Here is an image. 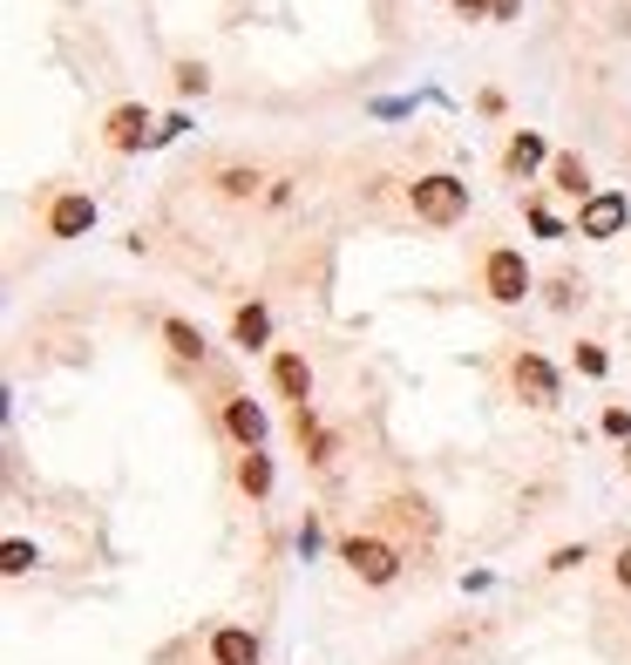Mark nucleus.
<instances>
[{"mask_svg": "<svg viewBox=\"0 0 631 665\" xmlns=\"http://www.w3.org/2000/svg\"><path fill=\"white\" fill-rule=\"evenodd\" d=\"M550 184H557L564 190V198H577V204H590V198H598V184H590V170H584V156H550Z\"/></svg>", "mask_w": 631, "mask_h": 665, "instance_id": "14", "label": "nucleus"}, {"mask_svg": "<svg viewBox=\"0 0 631 665\" xmlns=\"http://www.w3.org/2000/svg\"><path fill=\"white\" fill-rule=\"evenodd\" d=\"M605 435H611V442H631V408H618V401L605 408Z\"/></svg>", "mask_w": 631, "mask_h": 665, "instance_id": "25", "label": "nucleus"}, {"mask_svg": "<svg viewBox=\"0 0 631 665\" xmlns=\"http://www.w3.org/2000/svg\"><path fill=\"white\" fill-rule=\"evenodd\" d=\"M517 8L523 0H489V21H517Z\"/></svg>", "mask_w": 631, "mask_h": 665, "instance_id": "28", "label": "nucleus"}, {"mask_svg": "<svg viewBox=\"0 0 631 665\" xmlns=\"http://www.w3.org/2000/svg\"><path fill=\"white\" fill-rule=\"evenodd\" d=\"M455 8H462V14H489V0H455Z\"/></svg>", "mask_w": 631, "mask_h": 665, "instance_id": "29", "label": "nucleus"}, {"mask_svg": "<svg viewBox=\"0 0 631 665\" xmlns=\"http://www.w3.org/2000/svg\"><path fill=\"white\" fill-rule=\"evenodd\" d=\"M577 564H590V543H557V551L543 557V570H557V577H564V570H577Z\"/></svg>", "mask_w": 631, "mask_h": 665, "instance_id": "23", "label": "nucleus"}, {"mask_svg": "<svg viewBox=\"0 0 631 665\" xmlns=\"http://www.w3.org/2000/svg\"><path fill=\"white\" fill-rule=\"evenodd\" d=\"M380 523L387 530H414L421 543H435V530H442V517H435V502H428V496H387L380 502Z\"/></svg>", "mask_w": 631, "mask_h": 665, "instance_id": "8", "label": "nucleus"}, {"mask_svg": "<svg viewBox=\"0 0 631 665\" xmlns=\"http://www.w3.org/2000/svg\"><path fill=\"white\" fill-rule=\"evenodd\" d=\"M408 204H414L421 224H462L468 218V184L455 170H428V177L408 184Z\"/></svg>", "mask_w": 631, "mask_h": 665, "instance_id": "1", "label": "nucleus"}, {"mask_svg": "<svg viewBox=\"0 0 631 665\" xmlns=\"http://www.w3.org/2000/svg\"><path fill=\"white\" fill-rule=\"evenodd\" d=\"M231 340H239L245 354H265V346H272V312L258 299H245L239 312H231Z\"/></svg>", "mask_w": 631, "mask_h": 665, "instance_id": "13", "label": "nucleus"}, {"mask_svg": "<svg viewBox=\"0 0 631 665\" xmlns=\"http://www.w3.org/2000/svg\"><path fill=\"white\" fill-rule=\"evenodd\" d=\"M211 184H218V198H231V204H252L258 190H265V170H258V164H224Z\"/></svg>", "mask_w": 631, "mask_h": 665, "instance_id": "15", "label": "nucleus"}, {"mask_svg": "<svg viewBox=\"0 0 631 665\" xmlns=\"http://www.w3.org/2000/svg\"><path fill=\"white\" fill-rule=\"evenodd\" d=\"M543 299L557 306V312H571V306H584V279H577V271H550V279H543Z\"/></svg>", "mask_w": 631, "mask_h": 665, "instance_id": "18", "label": "nucleus"}, {"mask_svg": "<svg viewBox=\"0 0 631 665\" xmlns=\"http://www.w3.org/2000/svg\"><path fill=\"white\" fill-rule=\"evenodd\" d=\"M571 367H577L584 380H605V374H611V354H605L598 340H577V346H571Z\"/></svg>", "mask_w": 631, "mask_h": 665, "instance_id": "19", "label": "nucleus"}, {"mask_svg": "<svg viewBox=\"0 0 631 665\" xmlns=\"http://www.w3.org/2000/svg\"><path fill=\"white\" fill-rule=\"evenodd\" d=\"M530 224H536V239H564L557 211H550V204H536V198H530Z\"/></svg>", "mask_w": 631, "mask_h": 665, "instance_id": "24", "label": "nucleus"}, {"mask_svg": "<svg viewBox=\"0 0 631 665\" xmlns=\"http://www.w3.org/2000/svg\"><path fill=\"white\" fill-rule=\"evenodd\" d=\"M211 665H265V645L245 624H218L211 632Z\"/></svg>", "mask_w": 631, "mask_h": 665, "instance_id": "11", "label": "nucleus"}, {"mask_svg": "<svg viewBox=\"0 0 631 665\" xmlns=\"http://www.w3.org/2000/svg\"><path fill=\"white\" fill-rule=\"evenodd\" d=\"M611 577H618V591H624V598H631V543H624V551H618V557H611Z\"/></svg>", "mask_w": 631, "mask_h": 665, "instance_id": "27", "label": "nucleus"}, {"mask_svg": "<svg viewBox=\"0 0 631 665\" xmlns=\"http://www.w3.org/2000/svg\"><path fill=\"white\" fill-rule=\"evenodd\" d=\"M340 564L353 570V577H361V584H374V591H380V584H394V577H401V564H408V551H401V543H394V536H346L340 543Z\"/></svg>", "mask_w": 631, "mask_h": 665, "instance_id": "2", "label": "nucleus"}, {"mask_svg": "<svg viewBox=\"0 0 631 665\" xmlns=\"http://www.w3.org/2000/svg\"><path fill=\"white\" fill-rule=\"evenodd\" d=\"M272 476H279V468H272V455H265V448H245V455H239V489H245L252 502H258V496H272Z\"/></svg>", "mask_w": 631, "mask_h": 665, "instance_id": "16", "label": "nucleus"}, {"mask_svg": "<svg viewBox=\"0 0 631 665\" xmlns=\"http://www.w3.org/2000/svg\"><path fill=\"white\" fill-rule=\"evenodd\" d=\"M509 380H517V395H523V408H557L564 401V374L557 367H550L543 354H530V346H523V354L517 361H509Z\"/></svg>", "mask_w": 631, "mask_h": 665, "instance_id": "5", "label": "nucleus"}, {"mask_svg": "<svg viewBox=\"0 0 631 665\" xmlns=\"http://www.w3.org/2000/svg\"><path fill=\"white\" fill-rule=\"evenodd\" d=\"M624 224H631L624 190H598L590 204H577V239H624Z\"/></svg>", "mask_w": 631, "mask_h": 665, "instance_id": "7", "label": "nucleus"}, {"mask_svg": "<svg viewBox=\"0 0 631 665\" xmlns=\"http://www.w3.org/2000/svg\"><path fill=\"white\" fill-rule=\"evenodd\" d=\"M543 164H550V143H543L536 130H517V136L502 143V170H509V177H530V170H543Z\"/></svg>", "mask_w": 631, "mask_h": 665, "instance_id": "12", "label": "nucleus"}, {"mask_svg": "<svg viewBox=\"0 0 631 665\" xmlns=\"http://www.w3.org/2000/svg\"><path fill=\"white\" fill-rule=\"evenodd\" d=\"M34 564H42V551H34V543H21V536L0 543V570H8V577H27Z\"/></svg>", "mask_w": 631, "mask_h": 665, "instance_id": "20", "label": "nucleus"}, {"mask_svg": "<svg viewBox=\"0 0 631 665\" xmlns=\"http://www.w3.org/2000/svg\"><path fill=\"white\" fill-rule=\"evenodd\" d=\"M272 387H279V401H292V408L312 401V367H306L299 346H279V354H272Z\"/></svg>", "mask_w": 631, "mask_h": 665, "instance_id": "10", "label": "nucleus"}, {"mask_svg": "<svg viewBox=\"0 0 631 665\" xmlns=\"http://www.w3.org/2000/svg\"><path fill=\"white\" fill-rule=\"evenodd\" d=\"M299 448H306V462H312V468H333V462H340V435H333V428H312V435H306Z\"/></svg>", "mask_w": 631, "mask_h": 665, "instance_id": "21", "label": "nucleus"}, {"mask_svg": "<svg viewBox=\"0 0 631 665\" xmlns=\"http://www.w3.org/2000/svg\"><path fill=\"white\" fill-rule=\"evenodd\" d=\"M184 130H190V123H184V115H164V123H156V143H150V149H164V143H177Z\"/></svg>", "mask_w": 631, "mask_h": 665, "instance_id": "26", "label": "nucleus"}, {"mask_svg": "<svg viewBox=\"0 0 631 665\" xmlns=\"http://www.w3.org/2000/svg\"><path fill=\"white\" fill-rule=\"evenodd\" d=\"M224 435L239 442V448H265L272 421H265V408H258L252 395H231V401H224Z\"/></svg>", "mask_w": 631, "mask_h": 665, "instance_id": "9", "label": "nucleus"}, {"mask_svg": "<svg viewBox=\"0 0 631 665\" xmlns=\"http://www.w3.org/2000/svg\"><path fill=\"white\" fill-rule=\"evenodd\" d=\"M102 143H109L115 156H136V149H150V143H156V115H150L143 102H115V109L102 115Z\"/></svg>", "mask_w": 631, "mask_h": 665, "instance_id": "6", "label": "nucleus"}, {"mask_svg": "<svg viewBox=\"0 0 631 665\" xmlns=\"http://www.w3.org/2000/svg\"><path fill=\"white\" fill-rule=\"evenodd\" d=\"M170 82H177V96H204V89H211V68H204V62H177Z\"/></svg>", "mask_w": 631, "mask_h": 665, "instance_id": "22", "label": "nucleus"}, {"mask_svg": "<svg viewBox=\"0 0 631 665\" xmlns=\"http://www.w3.org/2000/svg\"><path fill=\"white\" fill-rule=\"evenodd\" d=\"M483 292H489L496 306H523V299L536 292V271L523 265L517 245H489V252H483Z\"/></svg>", "mask_w": 631, "mask_h": 665, "instance_id": "3", "label": "nucleus"}, {"mask_svg": "<svg viewBox=\"0 0 631 665\" xmlns=\"http://www.w3.org/2000/svg\"><path fill=\"white\" fill-rule=\"evenodd\" d=\"M96 198H89V190H55V198L42 204V231H48V239H89V231H96Z\"/></svg>", "mask_w": 631, "mask_h": 665, "instance_id": "4", "label": "nucleus"}, {"mask_svg": "<svg viewBox=\"0 0 631 665\" xmlns=\"http://www.w3.org/2000/svg\"><path fill=\"white\" fill-rule=\"evenodd\" d=\"M164 346H170L177 361H204V354H211V346H204V333H197L190 320H177V312L164 320Z\"/></svg>", "mask_w": 631, "mask_h": 665, "instance_id": "17", "label": "nucleus"}, {"mask_svg": "<svg viewBox=\"0 0 631 665\" xmlns=\"http://www.w3.org/2000/svg\"><path fill=\"white\" fill-rule=\"evenodd\" d=\"M624 468H631V455H624Z\"/></svg>", "mask_w": 631, "mask_h": 665, "instance_id": "30", "label": "nucleus"}]
</instances>
